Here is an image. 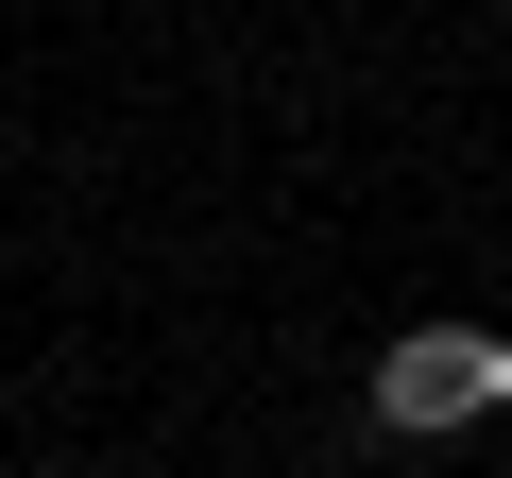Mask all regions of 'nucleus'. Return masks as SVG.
<instances>
[{"label": "nucleus", "instance_id": "f257e3e1", "mask_svg": "<svg viewBox=\"0 0 512 478\" xmlns=\"http://www.w3.org/2000/svg\"><path fill=\"white\" fill-rule=\"evenodd\" d=\"M495 393H512V342H495V325H410V342H376V427H410V444H427V427H478Z\"/></svg>", "mask_w": 512, "mask_h": 478}]
</instances>
